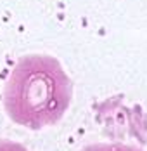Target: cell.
I'll return each instance as SVG.
<instances>
[{"label":"cell","mask_w":147,"mask_h":151,"mask_svg":"<svg viewBox=\"0 0 147 151\" xmlns=\"http://www.w3.org/2000/svg\"><path fill=\"white\" fill-rule=\"evenodd\" d=\"M0 151H28V148L19 144V142H16V141L0 139Z\"/></svg>","instance_id":"3957f363"},{"label":"cell","mask_w":147,"mask_h":151,"mask_svg":"<svg viewBox=\"0 0 147 151\" xmlns=\"http://www.w3.org/2000/svg\"><path fill=\"white\" fill-rule=\"evenodd\" d=\"M71 99V78L56 58L47 54L21 58L4 87L7 116L28 130H42L59 123Z\"/></svg>","instance_id":"6da1fadb"},{"label":"cell","mask_w":147,"mask_h":151,"mask_svg":"<svg viewBox=\"0 0 147 151\" xmlns=\"http://www.w3.org/2000/svg\"><path fill=\"white\" fill-rule=\"evenodd\" d=\"M81 151H144L135 146L128 144H119V142H99V144H90Z\"/></svg>","instance_id":"7a4b0ae2"}]
</instances>
